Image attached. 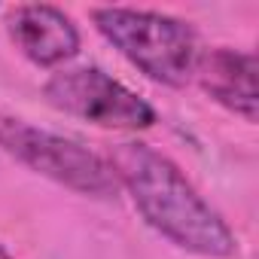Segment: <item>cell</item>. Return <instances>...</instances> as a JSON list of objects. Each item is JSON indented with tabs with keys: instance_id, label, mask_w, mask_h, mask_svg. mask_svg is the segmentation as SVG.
I'll list each match as a JSON object with an SVG mask.
<instances>
[{
	"instance_id": "cell-5",
	"label": "cell",
	"mask_w": 259,
	"mask_h": 259,
	"mask_svg": "<svg viewBox=\"0 0 259 259\" xmlns=\"http://www.w3.org/2000/svg\"><path fill=\"white\" fill-rule=\"evenodd\" d=\"M10 40L37 67H58L79 49V31L67 13L49 4H22L7 19Z\"/></svg>"
},
{
	"instance_id": "cell-4",
	"label": "cell",
	"mask_w": 259,
	"mask_h": 259,
	"mask_svg": "<svg viewBox=\"0 0 259 259\" xmlns=\"http://www.w3.org/2000/svg\"><path fill=\"white\" fill-rule=\"evenodd\" d=\"M46 101L76 119L116 132H141L156 122V110L101 67H64L43 85Z\"/></svg>"
},
{
	"instance_id": "cell-2",
	"label": "cell",
	"mask_w": 259,
	"mask_h": 259,
	"mask_svg": "<svg viewBox=\"0 0 259 259\" xmlns=\"http://www.w3.org/2000/svg\"><path fill=\"white\" fill-rule=\"evenodd\" d=\"M92 22L101 37L119 49V55H125L150 79L174 89L192 79L201 49L189 22L128 7H98L92 10Z\"/></svg>"
},
{
	"instance_id": "cell-6",
	"label": "cell",
	"mask_w": 259,
	"mask_h": 259,
	"mask_svg": "<svg viewBox=\"0 0 259 259\" xmlns=\"http://www.w3.org/2000/svg\"><path fill=\"white\" fill-rule=\"evenodd\" d=\"M256 55L253 52H238V49H210L201 52L195 61V79L201 89L223 104L226 110L238 113L247 122H256L259 116V89H256Z\"/></svg>"
},
{
	"instance_id": "cell-3",
	"label": "cell",
	"mask_w": 259,
	"mask_h": 259,
	"mask_svg": "<svg viewBox=\"0 0 259 259\" xmlns=\"http://www.w3.org/2000/svg\"><path fill=\"white\" fill-rule=\"evenodd\" d=\"M0 150L31 171L92 198H110L119 189V180L107 159L70 138L34 128L31 122L16 116L0 113Z\"/></svg>"
},
{
	"instance_id": "cell-1",
	"label": "cell",
	"mask_w": 259,
	"mask_h": 259,
	"mask_svg": "<svg viewBox=\"0 0 259 259\" xmlns=\"http://www.w3.org/2000/svg\"><path fill=\"white\" fill-rule=\"evenodd\" d=\"M110 168L141 217L174 247L210 259L235 256V232L168 156L156 153L150 144L125 141L113 147Z\"/></svg>"
},
{
	"instance_id": "cell-7",
	"label": "cell",
	"mask_w": 259,
	"mask_h": 259,
	"mask_svg": "<svg viewBox=\"0 0 259 259\" xmlns=\"http://www.w3.org/2000/svg\"><path fill=\"white\" fill-rule=\"evenodd\" d=\"M0 259H13V256H10V253H7L4 247H0Z\"/></svg>"
}]
</instances>
